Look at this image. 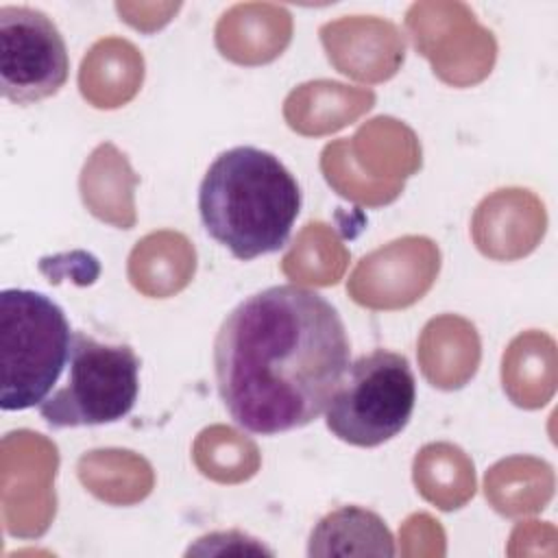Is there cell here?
Segmentation results:
<instances>
[{
  "mask_svg": "<svg viewBox=\"0 0 558 558\" xmlns=\"http://www.w3.org/2000/svg\"><path fill=\"white\" fill-rule=\"evenodd\" d=\"M349 364L342 316L296 283L240 301L214 340L220 401L238 427L257 436L301 429L325 414Z\"/></svg>",
  "mask_w": 558,
  "mask_h": 558,
  "instance_id": "cell-1",
  "label": "cell"
},
{
  "mask_svg": "<svg viewBox=\"0 0 558 558\" xmlns=\"http://www.w3.org/2000/svg\"><path fill=\"white\" fill-rule=\"evenodd\" d=\"M301 187L281 159L255 146H233L207 168L198 214L209 238L235 259L279 253L301 211Z\"/></svg>",
  "mask_w": 558,
  "mask_h": 558,
  "instance_id": "cell-2",
  "label": "cell"
},
{
  "mask_svg": "<svg viewBox=\"0 0 558 558\" xmlns=\"http://www.w3.org/2000/svg\"><path fill=\"white\" fill-rule=\"evenodd\" d=\"M72 329L65 312L44 292H0V408L20 412L39 405L70 360Z\"/></svg>",
  "mask_w": 558,
  "mask_h": 558,
  "instance_id": "cell-3",
  "label": "cell"
},
{
  "mask_svg": "<svg viewBox=\"0 0 558 558\" xmlns=\"http://www.w3.org/2000/svg\"><path fill=\"white\" fill-rule=\"evenodd\" d=\"M416 381L405 355L375 349L353 360L325 408L327 429L353 447H379L405 429Z\"/></svg>",
  "mask_w": 558,
  "mask_h": 558,
  "instance_id": "cell-4",
  "label": "cell"
},
{
  "mask_svg": "<svg viewBox=\"0 0 558 558\" xmlns=\"http://www.w3.org/2000/svg\"><path fill=\"white\" fill-rule=\"evenodd\" d=\"M140 395V357L129 344L72 333L68 379L37 408L54 427H94L122 421Z\"/></svg>",
  "mask_w": 558,
  "mask_h": 558,
  "instance_id": "cell-5",
  "label": "cell"
},
{
  "mask_svg": "<svg viewBox=\"0 0 558 558\" xmlns=\"http://www.w3.org/2000/svg\"><path fill=\"white\" fill-rule=\"evenodd\" d=\"M68 74V46L57 24L33 7H0V94L33 105L54 96Z\"/></svg>",
  "mask_w": 558,
  "mask_h": 558,
  "instance_id": "cell-6",
  "label": "cell"
},
{
  "mask_svg": "<svg viewBox=\"0 0 558 558\" xmlns=\"http://www.w3.org/2000/svg\"><path fill=\"white\" fill-rule=\"evenodd\" d=\"M395 538L384 519L362 506L325 514L310 534L307 556H395Z\"/></svg>",
  "mask_w": 558,
  "mask_h": 558,
  "instance_id": "cell-7",
  "label": "cell"
}]
</instances>
